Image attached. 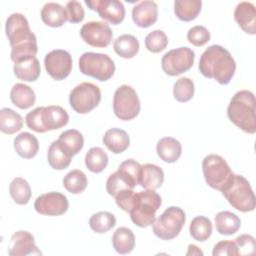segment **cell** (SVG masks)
Wrapping results in <instances>:
<instances>
[{"label":"cell","instance_id":"1","mask_svg":"<svg viewBox=\"0 0 256 256\" xmlns=\"http://www.w3.org/2000/svg\"><path fill=\"white\" fill-rule=\"evenodd\" d=\"M5 32L11 46L10 57L14 63L36 56L38 52L37 39L23 14L13 13L8 16Z\"/></svg>","mask_w":256,"mask_h":256},{"label":"cell","instance_id":"2","mask_svg":"<svg viewBox=\"0 0 256 256\" xmlns=\"http://www.w3.org/2000/svg\"><path fill=\"white\" fill-rule=\"evenodd\" d=\"M198 68L204 77L215 79L219 84L226 85L234 76L236 63L227 49L215 44L202 53Z\"/></svg>","mask_w":256,"mask_h":256},{"label":"cell","instance_id":"3","mask_svg":"<svg viewBox=\"0 0 256 256\" xmlns=\"http://www.w3.org/2000/svg\"><path fill=\"white\" fill-rule=\"evenodd\" d=\"M229 120L246 133L256 132L255 96L249 90H240L234 94L227 108Z\"/></svg>","mask_w":256,"mask_h":256},{"label":"cell","instance_id":"4","mask_svg":"<svg viewBox=\"0 0 256 256\" xmlns=\"http://www.w3.org/2000/svg\"><path fill=\"white\" fill-rule=\"evenodd\" d=\"M220 191L236 210L250 212L255 209V195L250 183L244 176L233 174Z\"/></svg>","mask_w":256,"mask_h":256},{"label":"cell","instance_id":"5","mask_svg":"<svg viewBox=\"0 0 256 256\" xmlns=\"http://www.w3.org/2000/svg\"><path fill=\"white\" fill-rule=\"evenodd\" d=\"M162 200L155 190L136 193L134 205L129 212L132 222L138 227H148L156 220V211L160 208Z\"/></svg>","mask_w":256,"mask_h":256},{"label":"cell","instance_id":"6","mask_svg":"<svg viewBox=\"0 0 256 256\" xmlns=\"http://www.w3.org/2000/svg\"><path fill=\"white\" fill-rule=\"evenodd\" d=\"M79 69L84 75L107 81L114 75L115 64L107 54L84 52L79 59Z\"/></svg>","mask_w":256,"mask_h":256},{"label":"cell","instance_id":"7","mask_svg":"<svg viewBox=\"0 0 256 256\" xmlns=\"http://www.w3.org/2000/svg\"><path fill=\"white\" fill-rule=\"evenodd\" d=\"M186 221L185 212L177 206L168 207L152 224L155 236L162 240L176 238Z\"/></svg>","mask_w":256,"mask_h":256},{"label":"cell","instance_id":"8","mask_svg":"<svg viewBox=\"0 0 256 256\" xmlns=\"http://www.w3.org/2000/svg\"><path fill=\"white\" fill-rule=\"evenodd\" d=\"M202 171L206 183L219 191L234 174L225 159L217 154L207 155L203 159Z\"/></svg>","mask_w":256,"mask_h":256},{"label":"cell","instance_id":"9","mask_svg":"<svg viewBox=\"0 0 256 256\" xmlns=\"http://www.w3.org/2000/svg\"><path fill=\"white\" fill-rule=\"evenodd\" d=\"M101 101L100 88L91 82H82L74 87L69 95L72 109L79 114H86L98 106Z\"/></svg>","mask_w":256,"mask_h":256},{"label":"cell","instance_id":"10","mask_svg":"<svg viewBox=\"0 0 256 256\" xmlns=\"http://www.w3.org/2000/svg\"><path fill=\"white\" fill-rule=\"evenodd\" d=\"M141 104L136 91L129 85L119 86L113 96V111L124 121H129L138 116Z\"/></svg>","mask_w":256,"mask_h":256},{"label":"cell","instance_id":"11","mask_svg":"<svg viewBox=\"0 0 256 256\" xmlns=\"http://www.w3.org/2000/svg\"><path fill=\"white\" fill-rule=\"evenodd\" d=\"M195 52L189 47H179L166 52L161 59L163 71L169 76H178L194 64Z\"/></svg>","mask_w":256,"mask_h":256},{"label":"cell","instance_id":"12","mask_svg":"<svg viewBox=\"0 0 256 256\" xmlns=\"http://www.w3.org/2000/svg\"><path fill=\"white\" fill-rule=\"evenodd\" d=\"M44 65L47 73L54 80H64L72 71V57L66 50H52L46 54Z\"/></svg>","mask_w":256,"mask_h":256},{"label":"cell","instance_id":"13","mask_svg":"<svg viewBox=\"0 0 256 256\" xmlns=\"http://www.w3.org/2000/svg\"><path fill=\"white\" fill-rule=\"evenodd\" d=\"M82 40L92 47H107L113 37L110 26L101 21H90L85 23L80 29Z\"/></svg>","mask_w":256,"mask_h":256},{"label":"cell","instance_id":"14","mask_svg":"<svg viewBox=\"0 0 256 256\" xmlns=\"http://www.w3.org/2000/svg\"><path fill=\"white\" fill-rule=\"evenodd\" d=\"M69 207L67 197L59 192H48L38 196L34 202L35 210L42 215L60 216Z\"/></svg>","mask_w":256,"mask_h":256},{"label":"cell","instance_id":"15","mask_svg":"<svg viewBox=\"0 0 256 256\" xmlns=\"http://www.w3.org/2000/svg\"><path fill=\"white\" fill-rule=\"evenodd\" d=\"M85 4L107 22L118 25L125 17V7L119 0H85Z\"/></svg>","mask_w":256,"mask_h":256},{"label":"cell","instance_id":"16","mask_svg":"<svg viewBox=\"0 0 256 256\" xmlns=\"http://www.w3.org/2000/svg\"><path fill=\"white\" fill-rule=\"evenodd\" d=\"M8 254L10 256H27L42 255V252L35 244L33 235L24 230L15 232L8 244Z\"/></svg>","mask_w":256,"mask_h":256},{"label":"cell","instance_id":"17","mask_svg":"<svg viewBox=\"0 0 256 256\" xmlns=\"http://www.w3.org/2000/svg\"><path fill=\"white\" fill-rule=\"evenodd\" d=\"M132 19L141 28H147L153 25L158 19V6L156 2L151 0L139 2L132 9Z\"/></svg>","mask_w":256,"mask_h":256},{"label":"cell","instance_id":"18","mask_svg":"<svg viewBox=\"0 0 256 256\" xmlns=\"http://www.w3.org/2000/svg\"><path fill=\"white\" fill-rule=\"evenodd\" d=\"M234 19L247 34H256V11L251 2H240L234 10Z\"/></svg>","mask_w":256,"mask_h":256},{"label":"cell","instance_id":"19","mask_svg":"<svg viewBox=\"0 0 256 256\" xmlns=\"http://www.w3.org/2000/svg\"><path fill=\"white\" fill-rule=\"evenodd\" d=\"M41 121L45 131L57 130L68 124L69 115L67 111L58 105L43 107Z\"/></svg>","mask_w":256,"mask_h":256},{"label":"cell","instance_id":"20","mask_svg":"<svg viewBox=\"0 0 256 256\" xmlns=\"http://www.w3.org/2000/svg\"><path fill=\"white\" fill-rule=\"evenodd\" d=\"M164 182V172L162 168L155 164L147 163L141 166L139 185L144 189L156 190L162 186Z\"/></svg>","mask_w":256,"mask_h":256},{"label":"cell","instance_id":"21","mask_svg":"<svg viewBox=\"0 0 256 256\" xmlns=\"http://www.w3.org/2000/svg\"><path fill=\"white\" fill-rule=\"evenodd\" d=\"M44 24L50 27H61L68 19L66 9L59 3L47 2L43 5L40 12Z\"/></svg>","mask_w":256,"mask_h":256},{"label":"cell","instance_id":"22","mask_svg":"<svg viewBox=\"0 0 256 256\" xmlns=\"http://www.w3.org/2000/svg\"><path fill=\"white\" fill-rule=\"evenodd\" d=\"M104 145L114 154L124 152L130 145V138L127 132L120 128H111L103 136Z\"/></svg>","mask_w":256,"mask_h":256},{"label":"cell","instance_id":"23","mask_svg":"<svg viewBox=\"0 0 256 256\" xmlns=\"http://www.w3.org/2000/svg\"><path fill=\"white\" fill-rule=\"evenodd\" d=\"M14 149L20 157L31 159L38 153V139L29 132H22L14 138Z\"/></svg>","mask_w":256,"mask_h":256},{"label":"cell","instance_id":"24","mask_svg":"<svg viewBox=\"0 0 256 256\" xmlns=\"http://www.w3.org/2000/svg\"><path fill=\"white\" fill-rule=\"evenodd\" d=\"M158 156L167 163L176 162L182 153L181 143L173 137H164L160 139L156 146Z\"/></svg>","mask_w":256,"mask_h":256},{"label":"cell","instance_id":"25","mask_svg":"<svg viewBox=\"0 0 256 256\" xmlns=\"http://www.w3.org/2000/svg\"><path fill=\"white\" fill-rule=\"evenodd\" d=\"M13 71L18 79L27 82H34L40 76L41 68L38 59L33 57L14 63Z\"/></svg>","mask_w":256,"mask_h":256},{"label":"cell","instance_id":"26","mask_svg":"<svg viewBox=\"0 0 256 256\" xmlns=\"http://www.w3.org/2000/svg\"><path fill=\"white\" fill-rule=\"evenodd\" d=\"M12 103L20 109H28L35 104L36 96L33 89L23 83H16L10 91Z\"/></svg>","mask_w":256,"mask_h":256},{"label":"cell","instance_id":"27","mask_svg":"<svg viewBox=\"0 0 256 256\" xmlns=\"http://www.w3.org/2000/svg\"><path fill=\"white\" fill-rule=\"evenodd\" d=\"M72 157L73 156L64 149L58 140L53 141L48 148L47 160L49 165L55 170L66 169L70 165Z\"/></svg>","mask_w":256,"mask_h":256},{"label":"cell","instance_id":"28","mask_svg":"<svg viewBox=\"0 0 256 256\" xmlns=\"http://www.w3.org/2000/svg\"><path fill=\"white\" fill-rule=\"evenodd\" d=\"M112 245L119 254L130 253L135 246L134 233L127 227L117 228L112 236Z\"/></svg>","mask_w":256,"mask_h":256},{"label":"cell","instance_id":"29","mask_svg":"<svg viewBox=\"0 0 256 256\" xmlns=\"http://www.w3.org/2000/svg\"><path fill=\"white\" fill-rule=\"evenodd\" d=\"M139 41L131 34H123L114 40L113 48L117 55L125 59H131L139 51Z\"/></svg>","mask_w":256,"mask_h":256},{"label":"cell","instance_id":"30","mask_svg":"<svg viewBox=\"0 0 256 256\" xmlns=\"http://www.w3.org/2000/svg\"><path fill=\"white\" fill-rule=\"evenodd\" d=\"M240 226V218L230 211H221L215 216V227L221 235H232L239 230Z\"/></svg>","mask_w":256,"mask_h":256},{"label":"cell","instance_id":"31","mask_svg":"<svg viewBox=\"0 0 256 256\" xmlns=\"http://www.w3.org/2000/svg\"><path fill=\"white\" fill-rule=\"evenodd\" d=\"M201 7V0H176L174 2V13L178 19L189 22L197 18Z\"/></svg>","mask_w":256,"mask_h":256},{"label":"cell","instance_id":"32","mask_svg":"<svg viewBox=\"0 0 256 256\" xmlns=\"http://www.w3.org/2000/svg\"><path fill=\"white\" fill-rule=\"evenodd\" d=\"M136 185H138V183L134 179L118 169L108 177L106 182V190L109 195L114 197L121 190L134 189Z\"/></svg>","mask_w":256,"mask_h":256},{"label":"cell","instance_id":"33","mask_svg":"<svg viewBox=\"0 0 256 256\" xmlns=\"http://www.w3.org/2000/svg\"><path fill=\"white\" fill-rule=\"evenodd\" d=\"M23 126L22 116L11 108L0 110V130L2 133L11 135L21 130Z\"/></svg>","mask_w":256,"mask_h":256},{"label":"cell","instance_id":"34","mask_svg":"<svg viewBox=\"0 0 256 256\" xmlns=\"http://www.w3.org/2000/svg\"><path fill=\"white\" fill-rule=\"evenodd\" d=\"M57 140L72 156L78 154L84 146L83 135L76 129H69L62 132Z\"/></svg>","mask_w":256,"mask_h":256},{"label":"cell","instance_id":"35","mask_svg":"<svg viewBox=\"0 0 256 256\" xmlns=\"http://www.w3.org/2000/svg\"><path fill=\"white\" fill-rule=\"evenodd\" d=\"M108 156L100 147H92L85 155V165L93 173L102 172L108 164Z\"/></svg>","mask_w":256,"mask_h":256},{"label":"cell","instance_id":"36","mask_svg":"<svg viewBox=\"0 0 256 256\" xmlns=\"http://www.w3.org/2000/svg\"><path fill=\"white\" fill-rule=\"evenodd\" d=\"M10 196L18 205H25L31 198V188L29 183L22 177L14 178L9 185Z\"/></svg>","mask_w":256,"mask_h":256},{"label":"cell","instance_id":"37","mask_svg":"<svg viewBox=\"0 0 256 256\" xmlns=\"http://www.w3.org/2000/svg\"><path fill=\"white\" fill-rule=\"evenodd\" d=\"M88 184L85 173L79 169H74L68 172L63 178L64 188L72 194L82 193Z\"/></svg>","mask_w":256,"mask_h":256},{"label":"cell","instance_id":"38","mask_svg":"<svg viewBox=\"0 0 256 256\" xmlns=\"http://www.w3.org/2000/svg\"><path fill=\"white\" fill-rule=\"evenodd\" d=\"M189 231L194 240L204 242L212 234L211 220L205 216H197L191 221Z\"/></svg>","mask_w":256,"mask_h":256},{"label":"cell","instance_id":"39","mask_svg":"<svg viewBox=\"0 0 256 256\" xmlns=\"http://www.w3.org/2000/svg\"><path fill=\"white\" fill-rule=\"evenodd\" d=\"M116 224L115 216L107 211H101L93 214L89 219L90 228L99 234L106 233Z\"/></svg>","mask_w":256,"mask_h":256},{"label":"cell","instance_id":"40","mask_svg":"<svg viewBox=\"0 0 256 256\" xmlns=\"http://www.w3.org/2000/svg\"><path fill=\"white\" fill-rule=\"evenodd\" d=\"M194 82L188 77L179 78L173 85V96L178 102H188L194 95Z\"/></svg>","mask_w":256,"mask_h":256},{"label":"cell","instance_id":"41","mask_svg":"<svg viewBox=\"0 0 256 256\" xmlns=\"http://www.w3.org/2000/svg\"><path fill=\"white\" fill-rule=\"evenodd\" d=\"M168 45V38L162 30H154L145 37V46L152 53L163 51Z\"/></svg>","mask_w":256,"mask_h":256},{"label":"cell","instance_id":"42","mask_svg":"<svg viewBox=\"0 0 256 256\" xmlns=\"http://www.w3.org/2000/svg\"><path fill=\"white\" fill-rule=\"evenodd\" d=\"M210 32L205 26L196 25L190 28L187 32V39L188 41L197 47L205 45L210 40Z\"/></svg>","mask_w":256,"mask_h":256},{"label":"cell","instance_id":"43","mask_svg":"<svg viewBox=\"0 0 256 256\" xmlns=\"http://www.w3.org/2000/svg\"><path fill=\"white\" fill-rule=\"evenodd\" d=\"M116 204L125 212L129 213L134 205L136 192L133 191V189H124L118 192L115 196Z\"/></svg>","mask_w":256,"mask_h":256},{"label":"cell","instance_id":"44","mask_svg":"<svg viewBox=\"0 0 256 256\" xmlns=\"http://www.w3.org/2000/svg\"><path fill=\"white\" fill-rule=\"evenodd\" d=\"M65 9L67 12V19L70 23H80L83 21L85 12L80 2L75 0L69 1L67 2Z\"/></svg>","mask_w":256,"mask_h":256},{"label":"cell","instance_id":"45","mask_svg":"<svg viewBox=\"0 0 256 256\" xmlns=\"http://www.w3.org/2000/svg\"><path fill=\"white\" fill-rule=\"evenodd\" d=\"M43 106L37 107L34 110L30 111L26 115V124L29 129L37 132V133H45V129L43 127L42 121H41V113H42Z\"/></svg>","mask_w":256,"mask_h":256},{"label":"cell","instance_id":"46","mask_svg":"<svg viewBox=\"0 0 256 256\" xmlns=\"http://www.w3.org/2000/svg\"><path fill=\"white\" fill-rule=\"evenodd\" d=\"M239 254H254L255 253V239L253 236L243 234L238 236L235 241Z\"/></svg>","mask_w":256,"mask_h":256},{"label":"cell","instance_id":"47","mask_svg":"<svg viewBox=\"0 0 256 256\" xmlns=\"http://www.w3.org/2000/svg\"><path fill=\"white\" fill-rule=\"evenodd\" d=\"M213 256H219V255H229V256H236L239 255L238 248L236 246V243L234 241H220L218 242L212 251Z\"/></svg>","mask_w":256,"mask_h":256},{"label":"cell","instance_id":"48","mask_svg":"<svg viewBox=\"0 0 256 256\" xmlns=\"http://www.w3.org/2000/svg\"><path fill=\"white\" fill-rule=\"evenodd\" d=\"M186 255H203V252L194 244L188 245V251L186 252Z\"/></svg>","mask_w":256,"mask_h":256}]
</instances>
